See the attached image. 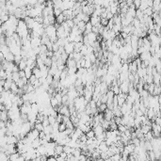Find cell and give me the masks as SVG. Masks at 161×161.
I'll return each instance as SVG.
<instances>
[{
  "label": "cell",
  "instance_id": "8fae6325",
  "mask_svg": "<svg viewBox=\"0 0 161 161\" xmlns=\"http://www.w3.org/2000/svg\"><path fill=\"white\" fill-rule=\"evenodd\" d=\"M133 6H134V8L136 10H138V8H140V0H136V1H133Z\"/></svg>",
  "mask_w": 161,
  "mask_h": 161
},
{
  "label": "cell",
  "instance_id": "277c9868",
  "mask_svg": "<svg viewBox=\"0 0 161 161\" xmlns=\"http://www.w3.org/2000/svg\"><path fill=\"white\" fill-rule=\"evenodd\" d=\"M66 21V18L64 17V15L61 13L60 15H58V16H57L56 17V24H58V25H60L62 24V23H64V22Z\"/></svg>",
  "mask_w": 161,
  "mask_h": 161
},
{
  "label": "cell",
  "instance_id": "7a4b0ae2",
  "mask_svg": "<svg viewBox=\"0 0 161 161\" xmlns=\"http://www.w3.org/2000/svg\"><path fill=\"white\" fill-rule=\"evenodd\" d=\"M103 116H104V120L107 121V122H110L111 120L114 119V115H113V112L112 110H109V109H107L105 112L103 113Z\"/></svg>",
  "mask_w": 161,
  "mask_h": 161
},
{
  "label": "cell",
  "instance_id": "ba28073f",
  "mask_svg": "<svg viewBox=\"0 0 161 161\" xmlns=\"http://www.w3.org/2000/svg\"><path fill=\"white\" fill-rule=\"evenodd\" d=\"M86 137L87 138H95V135H94V132H93V130H89V131L88 133H86Z\"/></svg>",
  "mask_w": 161,
  "mask_h": 161
},
{
  "label": "cell",
  "instance_id": "7c38bea8",
  "mask_svg": "<svg viewBox=\"0 0 161 161\" xmlns=\"http://www.w3.org/2000/svg\"><path fill=\"white\" fill-rule=\"evenodd\" d=\"M36 80H37V78H36V76H30L29 77V78H28V84H30V85H33V83L34 82H35L36 81Z\"/></svg>",
  "mask_w": 161,
  "mask_h": 161
},
{
  "label": "cell",
  "instance_id": "52a82bcc",
  "mask_svg": "<svg viewBox=\"0 0 161 161\" xmlns=\"http://www.w3.org/2000/svg\"><path fill=\"white\" fill-rule=\"evenodd\" d=\"M34 129H36L39 133L42 132V131H43V126H42V123H35V125H34Z\"/></svg>",
  "mask_w": 161,
  "mask_h": 161
},
{
  "label": "cell",
  "instance_id": "6da1fadb",
  "mask_svg": "<svg viewBox=\"0 0 161 161\" xmlns=\"http://www.w3.org/2000/svg\"><path fill=\"white\" fill-rule=\"evenodd\" d=\"M63 49H64V52L67 55L73 54L74 52H75V49H74V42H69L67 43V44H65L63 46Z\"/></svg>",
  "mask_w": 161,
  "mask_h": 161
},
{
  "label": "cell",
  "instance_id": "3957f363",
  "mask_svg": "<svg viewBox=\"0 0 161 161\" xmlns=\"http://www.w3.org/2000/svg\"><path fill=\"white\" fill-rule=\"evenodd\" d=\"M0 121L4 123H7L9 121V117H8V111L7 110H2L0 111Z\"/></svg>",
  "mask_w": 161,
  "mask_h": 161
},
{
  "label": "cell",
  "instance_id": "5b68a950",
  "mask_svg": "<svg viewBox=\"0 0 161 161\" xmlns=\"http://www.w3.org/2000/svg\"><path fill=\"white\" fill-rule=\"evenodd\" d=\"M107 109V104H101L100 106L97 107V110H98V113H104L105 111Z\"/></svg>",
  "mask_w": 161,
  "mask_h": 161
},
{
  "label": "cell",
  "instance_id": "9c48e42d",
  "mask_svg": "<svg viewBox=\"0 0 161 161\" xmlns=\"http://www.w3.org/2000/svg\"><path fill=\"white\" fill-rule=\"evenodd\" d=\"M47 119H48V123H49V125H55L56 123H57V122H56V118H55V117L48 116Z\"/></svg>",
  "mask_w": 161,
  "mask_h": 161
},
{
  "label": "cell",
  "instance_id": "30bf717a",
  "mask_svg": "<svg viewBox=\"0 0 161 161\" xmlns=\"http://www.w3.org/2000/svg\"><path fill=\"white\" fill-rule=\"evenodd\" d=\"M58 132H64L65 130H66V126H65V123H61L58 125Z\"/></svg>",
  "mask_w": 161,
  "mask_h": 161
},
{
  "label": "cell",
  "instance_id": "8992f818",
  "mask_svg": "<svg viewBox=\"0 0 161 161\" xmlns=\"http://www.w3.org/2000/svg\"><path fill=\"white\" fill-rule=\"evenodd\" d=\"M24 72H25V75H26V77L27 79L32 76V69H30L29 67H26V69L24 70Z\"/></svg>",
  "mask_w": 161,
  "mask_h": 161
}]
</instances>
